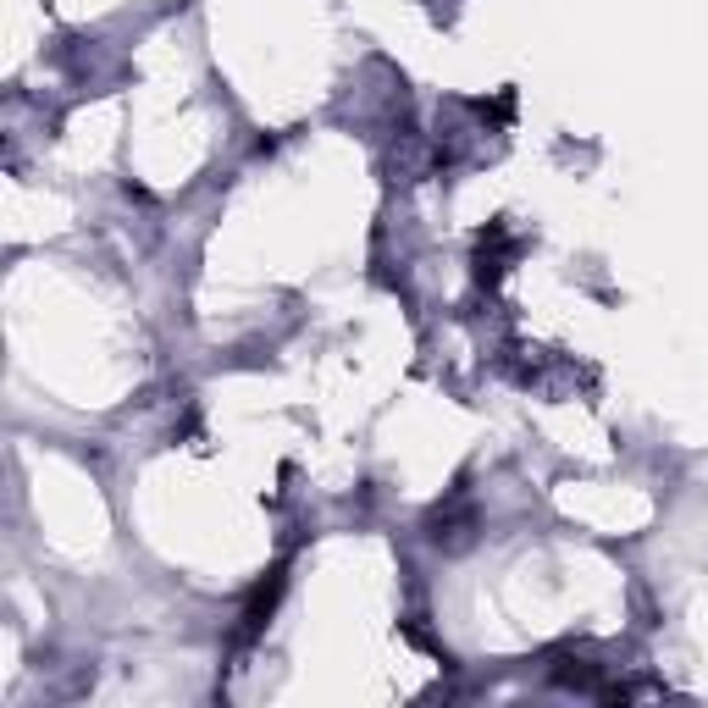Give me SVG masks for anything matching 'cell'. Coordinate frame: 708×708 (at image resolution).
Listing matches in <instances>:
<instances>
[{"label": "cell", "mask_w": 708, "mask_h": 708, "mask_svg": "<svg viewBox=\"0 0 708 708\" xmlns=\"http://www.w3.org/2000/svg\"><path fill=\"white\" fill-rule=\"evenodd\" d=\"M278 592H283V570H272V581L255 587V598H249V609H244V637H255V632L266 626V614H272Z\"/></svg>", "instance_id": "cell-1"}]
</instances>
